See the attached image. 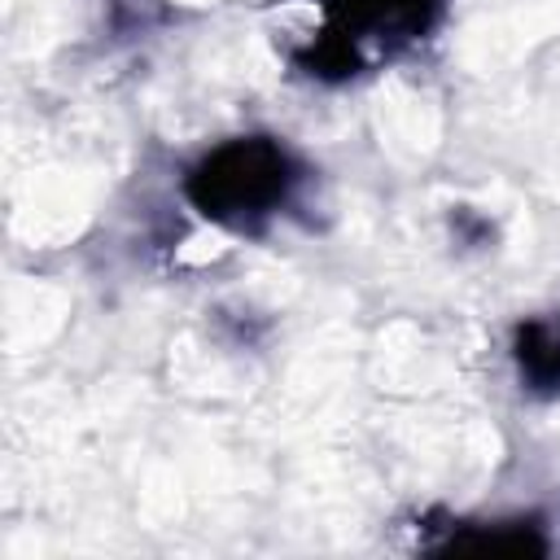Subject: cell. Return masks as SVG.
<instances>
[{"mask_svg":"<svg viewBox=\"0 0 560 560\" xmlns=\"http://www.w3.org/2000/svg\"><path fill=\"white\" fill-rule=\"evenodd\" d=\"M201 184H206L201 192L206 214L245 219V214H258L271 197H280L284 162L267 144H236V149H223L214 162H206Z\"/></svg>","mask_w":560,"mask_h":560,"instance_id":"1","label":"cell"}]
</instances>
